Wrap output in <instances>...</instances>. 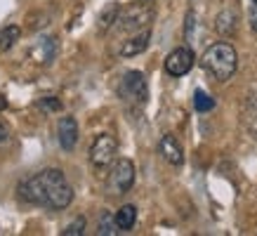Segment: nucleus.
Returning a JSON list of instances; mask_svg holds the SVG:
<instances>
[{
  "label": "nucleus",
  "instance_id": "nucleus-6",
  "mask_svg": "<svg viewBox=\"0 0 257 236\" xmlns=\"http://www.w3.org/2000/svg\"><path fill=\"white\" fill-rule=\"evenodd\" d=\"M194 62L196 57L189 47H175L170 55L165 57V71L175 78H179V76H187L189 71L194 69Z\"/></svg>",
  "mask_w": 257,
  "mask_h": 236
},
{
  "label": "nucleus",
  "instance_id": "nucleus-12",
  "mask_svg": "<svg viewBox=\"0 0 257 236\" xmlns=\"http://www.w3.org/2000/svg\"><path fill=\"white\" fill-rule=\"evenodd\" d=\"M215 29H217L219 36L231 38L238 31V15H236V10H222L217 15V19H215Z\"/></svg>",
  "mask_w": 257,
  "mask_h": 236
},
{
  "label": "nucleus",
  "instance_id": "nucleus-22",
  "mask_svg": "<svg viewBox=\"0 0 257 236\" xmlns=\"http://www.w3.org/2000/svg\"><path fill=\"white\" fill-rule=\"evenodd\" d=\"M8 137H10V135H8V128L0 123V144H5V142H8Z\"/></svg>",
  "mask_w": 257,
  "mask_h": 236
},
{
  "label": "nucleus",
  "instance_id": "nucleus-10",
  "mask_svg": "<svg viewBox=\"0 0 257 236\" xmlns=\"http://www.w3.org/2000/svg\"><path fill=\"white\" fill-rule=\"evenodd\" d=\"M149 40H151V31H149V29H142V31H137L133 38H127L123 45H120V55L123 57L142 55V52L149 47Z\"/></svg>",
  "mask_w": 257,
  "mask_h": 236
},
{
  "label": "nucleus",
  "instance_id": "nucleus-9",
  "mask_svg": "<svg viewBox=\"0 0 257 236\" xmlns=\"http://www.w3.org/2000/svg\"><path fill=\"white\" fill-rule=\"evenodd\" d=\"M57 50H59V45H57V38H52V36H40L38 43H36V47H33V59L38 64H52V59L57 57Z\"/></svg>",
  "mask_w": 257,
  "mask_h": 236
},
{
  "label": "nucleus",
  "instance_id": "nucleus-2",
  "mask_svg": "<svg viewBox=\"0 0 257 236\" xmlns=\"http://www.w3.org/2000/svg\"><path fill=\"white\" fill-rule=\"evenodd\" d=\"M201 66L205 69V73H210L215 80L226 83L238 69V55L231 43H215L210 45L201 57Z\"/></svg>",
  "mask_w": 257,
  "mask_h": 236
},
{
  "label": "nucleus",
  "instance_id": "nucleus-3",
  "mask_svg": "<svg viewBox=\"0 0 257 236\" xmlns=\"http://www.w3.org/2000/svg\"><path fill=\"white\" fill-rule=\"evenodd\" d=\"M135 184V163L130 158H118L111 163V173L106 177V191L111 196H123Z\"/></svg>",
  "mask_w": 257,
  "mask_h": 236
},
{
  "label": "nucleus",
  "instance_id": "nucleus-14",
  "mask_svg": "<svg viewBox=\"0 0 257 236\" xmlns=\"http://www.w3.org/2000/svg\"><path fill=\"white\" fill-rule=\"evenodd\" d=\"M116 222H118V227H120V231H130L135 227V222H137V208L133 203L123 205L116 212Z\"/></svg>",
  "mask_w": 257,
  "mask_h": 236
},
{
  "label": "nucleus",
  "instance_id": "nucleus-17",
  "mask_svg": "<svg viewBox=\"0 0 257 236\" xmlns=\"http://www.w3.org/2000/svg\"><path fill=\"white\" fill-rule=\"evenodd\" d=\"M194 109L201 111V113H208V111L215 109V99H212L208 92H203V90H196V92H194Z\"/></svg>",
  "mask_w": 257,
  "mask_h": 236
},
{
  "label": "nucleus",
  "instance_id": "nucleus-5",
  "mask_svg": "<svg viewBox=\"0 0 257 236\" xmlns=\"http://www.w3.org/2000/svg\"><path fill=\"white\" fill-rule=\"evenodd\" d=\"M120 94L125 99H130L135 104H147L149 99V85L142 71H127L120 83Z\"/></svg>",
  "mask_w": 257,
  "mask_h": 236
},
{
  "label": "nucleus",
  "instance_id": "nucleus-11",
  "mask_svg": "<svg viewBox=\"0 0 257 236\" xmlns=\"http://www.w3.org/2000/svg\"><path fill=\"white\" fill-rule=\"evenodd\" d=\"M158 151H161V156L168 161L170 165H182L184 163V151L179 147V142L172 137V135H163V140L158 144Z\"/></svg>",
  "mask_w": 257,
  "mask_h": 236
},
{
  "label": "nucleus",
  "instance_id": "nucleus-7",
  "mask_svg": "<svg viewBox=\"0 0 257 236\" xmlns=\"http://www.w3.org/2000/svg\"><path fill=\"white\" fill-rule=\"evenodd\" d=\"M151 22V10L149 8H130L118 17V29L120 31H140L147 29V24Z\"/></svg>",
  "mask_w": 257,
  "mask_h": 236
},
{
  "label": "nucleus",
  "instance_id": "nucleus-8",
  "mask_svg": "<svg viewBox=\"0 0 257 236\" xmlns=\"http://www.w3.org/2000/svg\"><path fill=\"white\" fill-rule=\"evenodd\" d=\"M57 140L64 151H73L78 144V121L73 116H62L57 123Z\"/></svg>",
  "mask_w": 257,
  "mask_h": 236
},
{
  "label": "nucleus",
  "instance_id": "nucleus-19",
  "mask_svg": "<svg viewBox=\"0 0 257 236\" xmlns=\"http://www.w3.org/2000/svg\"><path fill=\"white\" fill-rule=\"evenodd\" d=\"M194 26H196V15L194 12H187V24H184V38L191 43L194 38Z\"/></svg>",
  "mask_w": 257,
  "mask_h": 236
},
{
  "label": "nucleus",
  "instance_id": "nucleus-4",
  "mask_svg": "<svg viewBox=\"0 0 257 236\" xmlns=\"http://www.w3.org/2000/svg\"><path fill=\"white\" fill-rule=\"evenodd\" d=\"M116 154H118V142L113 135L104 133L99 135L97 140L92 142V147H90V163L94 168H106L116 161Z\"/></svg>",
  "mask_w": 257,
  "mask_h": 236
},
{
  "label": "nucleus",
  "instance_id": "nucleus-1",
  "mask_svg": "<svg viewBox=\"0 0 257 236\" xmlns=\"http://www.w3.org/2000/svg\"><path fill=\"white\" fill-rule=\"evenodd\" d=\"M17 191L19 198H24L26 203L40 205L47 210H64L73 201V189L59 168H45L31 175L17 187Z\"/></svg>",
  "mask_w": 257,
  "mask_h": 236
},
{
  "label": "nucleus",
  "instance_id": "nucleus-16",
  "mask_svg": "<svg viewBox=\"0 0 257 236\" xmlns=\"http://www.w3.org/2000/svg\"><path fill=\"white\" fill-rule=\"evenodd\" d=\"M118 231H120V227H118V222H116V215H111V212H101L97 234L99 236H116Z\"/></svg>",
  "mask_w": 257,
  "mask_h": 236
},
{
  "label": "nucleus",
  "instance_id": "nucleus-21",
  "mask_svg": "<svg viewBox=\"0 0 257 236\" xmlns=\"http://www.w3.org/2000/svg\"><path fill=\"white\" fill-rule=\"evenodd\" d=\"M43 106H45V109H55V111H59V106H62V104L57 102V99H45V102H43Z\"/></svg>",
  "mask_w": 257,
  "mask_h": 236
},
{
  "label": "nucleus",
  "instance_id": "nucleus-20",
  "mask_svg": "<svg viewBox=\"0 0 257 236\" xmlns=\"http://www.w3.org/2000/svg\"><path fill=\"white\" fill-rule=\"evenodd\" d=\"M250 29L257 33V0H250Z\"/></svg>",
  "mask_w": 257,
  "mask_h": 236
},
{
  "label": "nucleus",
  "instance_id": "nucleus-15",
  "mask_svg": "<svg viewBox=\"0 0 257 236\" xmlns=\"http://www.w3.org/2000/svg\"><path fill=\"white\" fill-rule=\"evenodd\" d=\"M19 38H22V29L19 26H5V29H0V52H8Z\"/></svg>",
  "mask_w": 257,
  "mask_h": 236
},
{
  "label": "nucleus",
  "instance_id": "nucleus-13",
  "mask_svg": "<svg viewBox=\"0 0 257 236\" xmlns=\"http://www.w3.org/2000/svg\"><path fill=\"white\" fill-rule=\"evenodd\" d=\"M118 17H120V8H118V3H109V5L99 12V19H97V31L106 33L111 26H116Z\"/></svg>",
  "mask_w": 257,
  "mask_h": 236
},
{
  "label": "nucleus",
  "instance_id": "nucleus-18",
  "mask_svg": "<svg viewBox=\"0 0 257 236\" xmlns=\"http://www.w3.org/2000/svg\"><path fill=\"white\" fill-rule=\"evenodd\" d=\"M62 234L64 236H80V234H85V217H83V215H80V217H76L69 227L64 229Z\"/></svg>",
  "mask_w": 257,
  "mask_h": 236
}]
</instances>
